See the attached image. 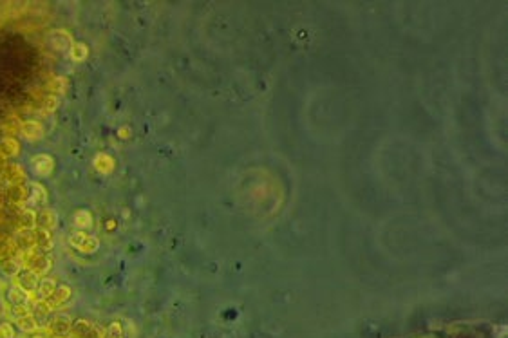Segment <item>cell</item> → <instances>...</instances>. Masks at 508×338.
Returning <instances> with one entry per match:
<instances>
[{"label": "cell", "mask_w": 508, "mask_h": 338, "mask_svg": "<svg viewBox=\"0 0 508 338\" xmlns=\"http://www.w3.org/2000/svg\"><path fill=\"white\" fill-rule=\"evenodd\" d=\"M69 243L78 248L80 251H85V253H92L96 251L98 248V241H96L92 235H87V233H83V231H76V233H73L69 239Z\"/></svg>", "instance_id": "6da1fadb"}, {"label": "cell", "mask_w": 508, "mask_h": 338, "mask_svg": "<svg viewBox=\"0 0 508 338\" xmlns=\"http://www.w3.org/2000/svg\"><path fill=\"white\" fill-rule=\"evenodd\" d=\"M31 166H33V172L40 176V178H45V176H49L53 172V166H54V161H53L51 156H47V154H38V156H35L31 160Z\"/></svg>", "instance_id": "7a4b0ae2"}, {"label": "cell", "mask_w": 508, "mask_h": 338, "mask_svg": "<svg viewBox=\"0 0 508 338\" xmlns=\"http://www.w3.org/2000/svg\"><path fill=\"white\" fill-rule=\"evenodd\" d=\"M18 130H20V134L29 141H38L40 138H44L45 134L44 125L40 122H35V120H31V122H22Z\"/></svg>", "instance_id": "3957f363"}, {"label": "cell", "mask_w": 508, "mask_h": 338, "mask_svg": "<svg viewBox=\"0 0 508 338\" xmlns=\"http://www.w3.org/2000/svg\"><path fill=\"white\" fill-rule=\"evenodd\" d=\"M31 190L29 192V196H27V201H26V206L27 208H36V206H42V204L45 203V199H47V196H45V188L42 185H38V183H31Z\"/></svg>", "instance_id": "277c9868"}, {"label": "cell", "mask_w": 508, "mask_h": 338, "mask_svg": "<svg viewBox=\"0 0 508 338\" xmlns=\"http://www.w3.org/2000/svg\"><path fill=\"white\" fill-rule=\"evenodd\" d=\"M38 284V275L35 273L33 269H24V271H20V275L17 277V286L20 289H24V291H31L35 289Z\"/></svg>", "instance_id": "5b68a950"}, {"label": "cell", "mask_w": 508, "mask_h": 338, "mask_svg": "<svg viewBox=\"0 0 508 338\" xmlns=\"http://www.w3.org/2000/svg\"><path fill=\"white\" fill-rule=\"evenodd\" d=\"M73 38L67 31H54L51 35V45L56 49V51H65V49H71L73 47Z\"/></svg>", "instance_id": "8992f818"}, {"label": "cell", "mask_w": 508, "mask_h": 338, "mask_svg": "<svg viewBox=\"0 0 508 338\" xmlns=\"http://www.w3.org/2000/svg\"><path fill=\"white\" fill-rule=\"evenodd\" d=\"M36 223H38L40 228H44V230H53L58 223V217H56V213H54V210H51V208H44V210L36 215Z\"/></svg>", "instance_id": "52a82bcc"}, {"label": "cell", "mask_w": 508, "mask_h": 338, "mask_svg": "<svg viewBox=\"0 0 508 338\" xmlns=\"http://www.w3.org/2000/svg\"><path fill=\"white\" fill-rule=\"evenodd\" d=\"M33 233H35V244H36L40 249L47 251V249L53 248V239L51 235H49V230L36 228V230H33Z\"/></svg>", "instance_id": "ba28073f"}, {"label": "cell", "mask_w": 508, "mask_h": 338, "mask_svg": "<svg viewBox=\"0 0 508 338\" xmlns=\"http://www.w3.org/2000/svg\"><path fill=\"white\" fill-rule=\"evenodd\" d=\"M36 212L31 210V208H24V210L20 212V224H22V228L24 230H35L33 226H35V223H36Z\"/></svg>", "instance_id": "9c48e42d"}, {"label": "cell", "mask_w": 508, "mask_h": 338, "mask_svg": "<svg viewBox=\"0 0 508 338\" xmlns=\"http://www.w3.org/2000/svg\"><path fill=\"white\" fill-rule=\"evenodd\" d=\"M29 266H31L29 269H33L36 275H42L49 269V266H51V259H49V257H44V255H38V257L33 259Z\"/></svg>", "instance_id": "30bf717a"}, {"label": "cell", "mask_w": 508, "mask_h": 338, "mask_svg": "<svg viewBox=\"0 0 508 338\" xmlns=\"http://www.w3.org/2000/svg\"><path fill=\"white\" fill-rule=\"evenodd\" d=\"M17 325H18L22 331H36L38 329V322L35 320V317H31L29 313L27 315H22V317H17Z\"/></svg>", "instance_id": "8fae6325"}, {"label": "cell", "mask_w": 508, "mask_h": 338, "mask_svg": "<svg viewBox=\"0 0 508 338\" xmlns=\"http://www.w3.org/2000/svg\"><path fill=\"white\" fill-rule=\"evenodd\" d=\"M0 148H2V154H4V156H17L20 150V145L15 138H4L2 143H0Z\"/></svg>", "instance_id": "7c38bea8"}, {"label": "cell", "mask_w": 508, "mask_h": 338, "mask_svg": "<svg viewBox=\"0 0 508 338\" xmlns=\"http://www.w3.org/2000/svg\"><path fill=\"white\" fill-rule=\"evenodd\" d=\"M54 289H56L54 281H53V279H45V281H42V284L38 286V297L44 300L49 299V297H53Z\"/></svg>", "instance_id": "4fadbf2b"}, {"label": "cell", "mask_w": 508, "mask_h": 338, "mask_svg": "<svg viewBox=\"0 0 508 338\" xmlns=\"http://www.w3.org/2000/svg\"><path fill=\"white\" fill-rule=\"evenodd\" d=\"M74 224H76L80 230L89 228L91 224H92V217H91V213L87 210H78L76 213H74Z\"/></svg>", "instance_id": "5bb4252c"}, {"label": "cell", "mask_w": 508, "mask_h": 338, "mask_svg": "<svg viewBox=\"0 0 508 338\" xmlns=\"http://www.w3.org/2000/svg\"><path fill=\"white\" fill-rule=\"evenodd\" d=\"M87 47L83 44H73L71 47V60L73 62H83L85 58H87Z\"/></svg>", "instance_id": "9a60e30c"}, {"label": "cell", "mask_w": 508, "mask_h": 338, "mask_svg": "<svg viewBox=\"0 0 508 338\" xmlns=\"http://www.w3.org/2000/svg\"><path fill=\"white\" fill-rule=\"evenodd\" d=\"M9 300H11V302H15L17 306H18V304H26V302H27V295H26V291H24V289H20L18 286H13L11 289H9Z\"/></svg>", "instance_id": "2e32d148"}, {"label": "cell", "mask_w": 508, "mask_h": 338, "mask_svg": "<svg viewBox=\"0 0 508 338\" xmlns=\"http://www.w3.org/2000/svg\"><path fill=\"white\" fill-rule=\"evenodd\" d=\"M53 297H54V302H56L58 306H60L62 302H65V300L71 297V289L67 286H58L56 289H54Z\"/></svg>", "instance_id": "e0dca14e"}, {"label": "cell", "mask_w": 508, "mask_h": 338, "mask_svg": "<svg viewBox=\"0 0 508 338\" xmlns=\"http://www.w3.org/2000/svg\"><path fill=\"white\" fill-rule=\"evenodd\" d=\"M58 107V98L56 96H47L44 100V110L47 112V114H51V112H54Z\"/></svg>", "instance_id": "ac0fdd59"}, {"label": "cell", "mask_w": 508, "mask_h": 338, "mask_svg": "<svg viewBox=\"0 0 508 338\" xmlns=\"http://www.w3.org/2000/svg\"><path fill=\"white\" fill-rule=\"evenodd\" d=\"M0 338H15V329L11 324H0Z\"/></svg>", "instance_id": "d6986e66"}, {"label": "cell", "mask_w": 508, "mask_h": 338, "mask_svg": "<svg viewBox=\"0 0 508 338\" xmlns=\"http://www.w3.org/2000/svg\"><path fill=\"white\" fill-rule=\"evenodd\" d=\"M65 87H67V82H65L64 76H58L54 82H53V89H56L58 92H64Z\"/></svg>", "instance_id": "ffe728a7"}, {"label": "cell", "mask_w": 508, "mask_h": 338, "mask_svg": "<svg viewBox=\"0 0 508 338\" xmlns=\"http://www.w3.org/2000/svg\"><path fill=\"white\" fill-rule=\"evenodd\" d=\"M36 338H40V337H36Z\"/></svg>", "instance_id": "44dd1931"}]
</instances>
